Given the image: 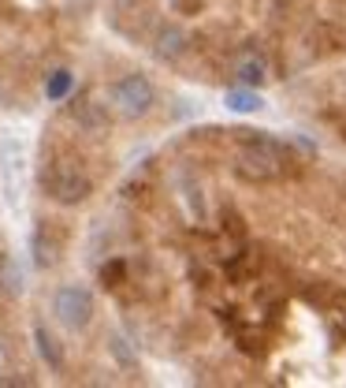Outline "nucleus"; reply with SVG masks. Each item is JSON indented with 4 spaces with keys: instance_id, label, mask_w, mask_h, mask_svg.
I'll return each instance as SVG.
<instances>
[{
    "instance_id": "f257e3e1",
    "label": "nucleus",
    "mask_w": 346,
    "mask_h": 388,
    "mask_svg": "<svg viewBox=\"0 0 346 388\" xmlns=\"http://www.w3.org/2000/svg\"><path fill=\"white\" fill-rule=\"evenodd\" d=\"M249 138L238 146V157H235V172L238 179L246 183H276V179H287L295 172V150L279 138H268V135H254L246 131Z\"/></svg>"
},
{
    "instance_id": "f03ea898",
    "label": "nucleus",
    "mask_w": 346,
    "mask_h": 388,
    "mask_svg": "<svg viewBox=\"0 0 346 388\" xmlns=\"http://www.w3.org/2000/svg\"><path fill=\"white\" fill-rule=\"evenodd\" d=\"M109 101L123 120H145L156 105V90L145 75L130 71V75H123V79H116L109 86Z\"/></svg>"
},
{
    "instance_id": "7ed1b4c3",
    "label": "nucleus",
    "mask_w": 346,
    "mask_h": 388,
    "mask_svg": "<svg viewBox=\"0 0 346 388\" xmlns=\"http://www.w3.org/2000/svg\"><path fill=\"white\" fill-rule=\"evenodd\" d=\"M93 314H97V303H93V291L82 288V284H63V288H56V295H52V317L60 321L63 329H86Z\"/></svg>"
},
{
    "instance_id": "20e7f679",
    "label": "nucleus",
    "mask_w": 346,
    "mask_h": 388,
    "mask_svg": "<svg viewBox=\"0 0 346 388\" xmlns=\"http://www.w3.org/2000/svg\"><path fill=\"white\" fill-rule=\"evenodd\" d=\"M261 105H264V101H261L257 90H249V86L246 90H228V109L231 112H242L246 116V112H257Z\"/></svg>"
},
{
    "instance_id": "39448f33",
    "label": "nucleus",
    "mask_w": 346,
    "mask_h": 388,
    "mask_svg": "<svg viewBox=\"0 0 346 388\" xmlns=\"http://www.w3.org/2000/svg\"><path fill=\"white\" fill-rule=\"evenodd\" d=\"M235 75L246 86H261L264 83V60L261 56H242V60H238V68H235Z\"/></svg>"
}]
</instances>
